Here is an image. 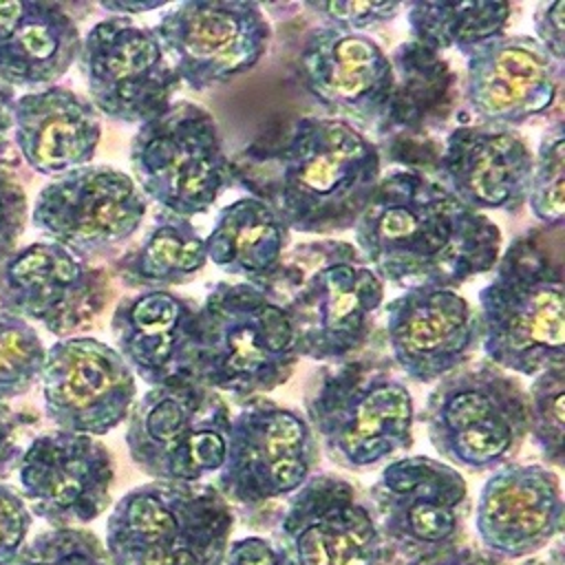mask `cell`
I'll list each match as a JSON object with an SVG mask.
<instances>
[{
	"mask_svg": "<svg viewBox=\"0 0 565 565\" xmlns=\"http://www.w3.org/2000/svg\"><path fill=\"white\" fill-rule=\"evenodd\" d=\"M353 236L377 278L404 291L455 289L492 271L503 247L488 214L463 205L417 168H393L380 177Z\"/></svg>",
	"mask_w": 565,
	"mask_h": 565,
	"instance_id": "1",
	"label": "cell"
},
{
	"mask_svg": "<svg viewBox=\"0 0 565 565\" xmlns=\"http://www.w3.org/2000/svg\"><path fill=\"white\" fill-rule=\"evenodd\" d=\"M382 177L380 146L355 126L307 115L280 141L254 146L234 163V181L267 201L300 234L349 232L366 210Z\"/></svg>",
	"mask_w": 565,
	"mask_h": 565,
	"instance_id": "2",
	"label": "cell"
},
{
	"mask_svg": "<svg viewBox=\"0 0 565 565\" xmlns=\"http://www.w3.org/2000/svg\"><path fill=\"white\" fill-rule=\"evenodd\" d=\"M263 289L289 318L298 358L344 362L369 344L384 282L353 243L335 238L289 247Z\"/></svg>",
	"mask_w": 565,
	"mask_h": 565,
	"instance_id": "3",
	"label": "cell"
},
{
	"mask_svg": "<svg viewBox=\"0 0 565 565\" xmlns=\"http://www.w3.org/2000/svg\"><path fill=\"white\" fill-rule=\"evenodd\" d=\"M282 307L258 285L216 282L196 307L190 375L243 402L287 384L298 364Z\"/></svg>",
	"mask_w": 565,
	"mask_h": 565,
	"instance_id": "4",
	"label": "cell"
},
{
	"mask_svg": "<svg viewBox=\"0 0 565 565\" xmlns=\"http://www.w3.org/2000/svg\"><path fill=\"white\" fill-rule=\"evenodd\" d=\"M305 419L335 466L369 470L413 446L415 402L391 360L358 353L309 377Z\"/></svg>",
	"mask_w": 565,
	"mask_h": 565,
	"instance_id": "5",
	"label": "cell"
},
{
	"mask_svg": "<svg viewBox=\"0 0 565 565\" xmlns=\"http://www.w3.org/2000/svg\"><path fill=\"white\" fill-rule=\"evenodd\" d=\"M234 510L212 483L148 481L128 490L106 521L113 565H221Z\"/></svg>",
	"mask_w": 565,
	"mask_h": 565,
	"instance_id": "6",
	"label": "cell"
},
{
	"mask_svg": "<svg viewBox=\"0 0 565 565\" xmlns=\"http://www.w3.org/2000/svg\"><path fill=\"white\" fill-rule=\"evenodd\" d=\"M479 291L486 360L534 377L565 364V294L558 267L530 241H514Z\"/></svg>",
	"mask_w": 565,
	"mask_h": 565,
	"instance_id": "7",
	"label": "cell"
},
{
	"mask_svg": "<svg viewBox=\"0 0 565 565\" xmlns=\"http://www.w3.org/2000/svg\"><path fill=\"white\" fill-rule=\"evenodd\" d=\"M422 422L448 466L492 472L527 439V388L486 358L468 362L435 382Z\"/></svg>",
	"mask_w": 565,
	"mask_h": 565,
	"instance_id": "8",
	"label": "cell"
},
{
	"mask_svg": "<svg viewBox=\"0 0 565 565\" xmlns=\"http://www.w3.org/2000/svg\"><path fill=\"white\" fill-rule=\"evenodd\" d=\"M126 446L132 463L152 481L201 483L218 472L227 433V399L190 373L150 386L130 408Z\"/></svg>",
	"mask_w": 565,
	"mask_h": 565,
	"instance_id": "9",
	"label": "cell"
},
{
	"mask_svg": "<svg viewBox=\"0 0 565 565\" xmlns=\"http://www.w3.org/2000/svg\"><path fill=\"white\" fill-rule=\"evenodd\" d=\"M132 181L163 212L192 218L234 183L218 124L201 104L177 99L130 139Z\"/></svg>",
	"mask_w": 565,
	"mask_h": 565,
	"instance_id": "10",
	"label": "cell"
},
{
	"mask_svg": "<svg viewBox=\"0 0 565 565\" xmlns=\"http://www.w3.org/2000/svg\"><path fill=\"white\" fill-rule=\"evenodd\" d=\"M318 461L320 446L305 415L265 395L249 397L230 422L214 488L230 505L260 508L291 497Z\"/></svg>",
	"mask_w": 565,
	"mask_h": 565,
	"instance_id": "11",
	"label": "cell"
},
{
	"mask_svg": "<svg viewBox=\"0 0 565 565\" xmlns=\"http://www.w3.org/2000/svg\"><path fill=\"white\" fill-rule=\"evenodd\" d=\"M77 66L93 108L119 124L154 119L181 86L154 29L121 15H108L82 35Z\"/></svg>",
	"mask_w": 565,
	"mask_h": 565,
	"instance_id": "12",
	"label": "cell"
},
{
	"mask_svg": "<svg viewBox=\"0 0 565 565\" xmlns=\"http://www.w3.org/2000/svg\"><path fill=\"white\" fill-rule=\"evenodd\" d=\"M369 499L384 543L408 561L461 543L470 514L463 475L428 455L388 461Z\"/></svg>",
	"mask_w": 565,
	"mask_h": 565,
	"instance_id": "13",
	"label": "cell"
},
{
	"mask_svg": "<svg viewBox=\"0 0 565 565\" xmlns=\"http://www.w3.org/2000/svg\"><path fill=\"white\" fill-rule=\"evenodd\" d=\"M152 29L181 84L199 93L252 71L271 40L265 11L247 0L179 2Z\"/></svg>",
	"mask_w": 565,
	"mask_h": 565,
	"instance_id": "14",
	"label": "cell"
},
{
	"mask_svg": "<svg viewBox=\"0 0 565 565\" xmlns=\"http://www.w3.org/2000/svg\"><path fill=\"white\" fill-rule=\"evenodd\" d=\"M148 201L119 168L82 166L49 181L31 207L46 241L86 258L128 241L143 223Z\"/></svg>",
	"mask_w": 565,
	"mask_h": 565,
	"instance_id": "15",
	"label": "cell"
},
{
	"mask_svg": "<svg viewBox=\"0 0 565 565\" xmlns=\"http://www.w3.org/2000/svg\"><path fill=\"white\" fill-rule=\"evenodd\" d=\"M276 543L294 565H382L388 550L371 505L333 472H313L287 499Z\"/></svg>",
	"mask_w": 565,
	"mask_h": 565,
	"instance_id": "16",
	"label": "cell"
},
{
	"mask_svg": "<svg viewBox=\"0 0 565 565\" xmlns=\"http://www.w3.org/2000/svg\"><path fill=\"white\" fill-rule=\"evenodd\" d=\"M110 298L108 276L71 249L35 241L0 263V311L53 335L86 329Z\"/></svg>",
	"mask_w": 565,
	"mask_h": 565,
	"instance_id": "17",
	"label": "cell"
},
{
	"mask_svg": "<svg viewBox=\"0 0 565 565\" xmlns=\"http://www.w3.org/2000/svg\"><path fill=\"white\" fill-rule=\"evenodd\" d=\"M44 415L57 430L102 437L124 424L137 402V377L115 347L62 338L46 349L40 375Z\"/></svg>",
	"mask_w": 565,
	"mask_h": 565,
	"instance_id": "18",
	"label": "cell"
},
{
	"mask_svg": "<svg viewBox=\"0 0 565 565\" xmlns=\"http://www.w3.org/2000/svg\"><path fill=\"white\" fill-rule=\"evenodd\" d=\"M15 470L31 514L51 527H79L110 505L115 463L97 437L42 433L29 441Z\"/></svg>",
	"mask_w": 565,
	"mask_h": 565,
	"instance_id": "19",
	"label": "cell"
},
{
	"mask_svg": "<svg viewBox=\"0 0 565 565\" xmlns=\"http://www.w3.org/2000/svg\"><path fill=\"white\" fill-rule=\"evenodd\" d=\"M296 75L302 90L329 113L366 135L382 126L393 95V64L364 33L316 26L307 33Z\"/></svg>",
	"mask_w": 565,
	"mask_h": 565,
	"instance_id": "20",
	"label": "cell"
},
{
	"mask_svg": "<svg viewBox=\"0 0 565 565\" xmlns=\"http://www.w3.org/2000/svg\"><path fill=\"white\" fill-rule=\"evenodd\" d=\"M393 366L417 384H435L468 364L481 347L477 309L457 289H408L384 305Z\"/></svg>",
	"mask_w": 565,
	"mask_h": 565,
	"instance_id": "21",
	"label": "cell"
},
{
	"mask_svg": "<svg viewBox=\"0 0 565 565\" xmlns=\"http://www.w3.org/2000/svg\"><path fill=\"white\" fill-rule=\"evenodd\" d=\"M463 57V97L483 126L516 130L545 115L558 95L563 64L527 33L497 35Z\"/></svg>",
	"mask_w": 565,
	"mask_h": 565,
	"instance_id": "22",
	"label": "cell"
},
{
	"mask_svg": "<svg viewBox=\"0 0 565 565\" xmlns=\"http://www.w3.org/2000/svg\"><path fill=\"white\" fill-rule=\"evenodd\" d=\"M565 501L558 475L543 463H505L477 497L475 527L499 561L530 558L563 534Z\"/></svg>",
	"mask_w": 565,
	"mask_h": 565,
	"instance_id": "23",
	"label": "cell"
},
{
	"mask_svg": "<svg viewBox=\"0 0 565 565\" xmlns=\"http://www.w3.org/2000/svg\"><path fill=\"white\" fill-rule=\"evenodd\" d=\"M534 154L514 128L461 124L435 159V179L463 205L516 214L527 203Z\"/></svg>",
	"mask_w": 565,
	"mask_h": 565,
	"instance_id": "24",
	"label": "cell"
},
{
	"mask_svg": "<svg viewBox=\"0 0 565 565\" xmlns=\"http://www.w3.org/2000/svg\"><path fill=\"white\" fill-rule=\"evenodd\" d=\"M196 307L170 291L150 289L117 302L110 331L115 351L148 386L190 371Z\"/></svg>",
	"mask_w": 565,
	"mask_h": 565,
	"instance_id": "25",
	"label": "cell"
},
{
	"mask_svg": "<svg viewBox=\"0 0 565 565\" xmlns=\"http://www.w3.org/2000/svg\"><path fill=\"white\" fill-rule=\"evenodd\" d=\"M11 119L22 159L40 174L60 177L88 166L102 139V119L93 104L57 84L15 97Z\"/></svg>",
	"mask_w": 565,
	"mask_h": 565,
	"instance_id": "26",
	"label": "cell"
},
{
	"mask_svg": "<svg viewBox=\"0 0 565 565\" xmlns=\"http://www.w3.org/2000/svg\"><path fill=\"white\" fill-rule=\"evenodd\" d=\"M82 35L57 2H0V86L46 88L77 62Z\"/></svg>",
	"mask_w": 565,
	"mask_h": 565,
	"instance_id": "27",
	"label": "cell"
},
{
	"mask_svg": "<svg viewBox=\"0 0 565 565\" xmlns=\"http://www.w3.org/2000/svg\"><path fill=\"white\" fill-rule=\"evenodd\" d=\"M291 230L258 196H241L225 205L205 241L207 263L221 271L263 287L289 249Z\"/></svg>",
	"mask_w": 565,
	"mask_h": 565,
	"instance_id": "28",
	"label": "cell"
},
{
	"mask_svg": "<svg viewBox=\"0 0 565 565\" xmlns=\"http://www.w3.org/2000/svg\"><path fill=\"white\" fill-rule=\"evenodd\" d=\"M393 95L377 135L419 132L433 121H444L450 110L448 95L455 75L448 64L417 42L399 44L393 55Z\"/></svg>",
	"mask_w": 565,
	"mask_h": 565,
	"instance_id": "29",
	"label": "cell"
},
{
	"mask_svg": "<svg viewBox=\"0 0 565 565\" xmlns=\"http://www.w3.org/2000/svg\"><path fill=\"white\" fill-rule=\"evenodd\" d=\"M205 265V241L194 223L161 210L141 245L117 263V276L139 291L170 289L199 276Z\"/></svg>",
	"mask_w": 565,
	"mask_h": 565,
	"instance_id": "30",
	"label": "cell"
},
{
	"mask_svg": "<svg viewBox=\"0 0 565 565\" xmlns=\"http://www.w3.org/2000/svg\"><path fill=\"white\" fill-rule=\"evenodd\" d=\"M411 40L441 53H470L479 44L503 35L512 15L510 2L468 0V2H411L404 4Z\"/></svg>",
	"mask_w": 565,
	"mask_h": 565,
	"instance_id": "31",
	"label": "cell"
},
{
	"mask_svg": "<svg viewBox=\"0 0 565 565\" xmlns=\"http://www.w3.org/2000/svg\"><path fill=\"white\" fill-rule=\"evenodd\" d=\"M46 349L33 324L0 311V402L29 393L42 375Z\"/></svg>",
	"mask_w": 565,
	"mask_h": 565,
	"instance_id": "32",
	"label": "cell"
},
{
	"mask_svg": "<svg viewBox=\"0 0 565 565\" xmlns=\"http://www.w3.org/2000/svg\"><path fill=\"white\" fill-rule=\"evenodd\" d=\"M565 364L534 375L527 391V435L547 466H563L565 441Z\"/></svg>",
	"mask_w": 565,
	"mask_h": 565,
	"instance_id": "33",
	"label": "cell"
},
{
	"mask_svg": "<svg viewBox=\"0 0 565 565\" xmlns=\"http://www.w3.org/2000/svg\"><path fill=\"white\" fill-rule=\"evenodd\" d=\"M565 132L554 121L539 141L532 163L527 205L532 216L545 227H556L565 216Z\"/></svg>",
	"mask_w": 565,
	"mask_h": 565,
	"instance_id": "34",
	"label": "cell"
},
{
	"mask_svg": "<svg viewBox=\"0 0 565 565\" xmlns=\"http://www.w3.org/2000/svg\"><path fill=\"white\" fill-rule=\"evenodd\" d=\"M13 565H113L104 541L86 527H51L29 541Z\"/></svg>",
	"mask_w": 565,
	"mask_h": 565,
	"instance_id": "35",
	"label": "cell"
},
{
	"mask_svg": "<svg viewBox=\"0 0 565 565\" xmlns=\"http://www.w3.org/2000/svg\"><path fill=\"white\" fill-rule=\"evenodd\" d=\"M305 9H309L318 18H322L327 26L360 33V31L393 22L404 11V4L402 2H338V0H329V2L318 0L316 2V0H307Z\"/></svg>",
	"mask_w": 565,
	"mask_h": 565,
	"instance_id": "36",
	"label": "cell"
},
{
	"mask_svg": "<svg viewBox=\"0 0 565 565\" xmlns=\"http://www.w3.org/2000/svg\"><path fill=\"white\" fill-rule=\"evenodd\" d=\"M33 525V514L22 494L0 481V565H13L26 545Z\"/></svg>",
	"mask_w": 565,
	"mask_h": 565,
	"instance_id": "37",
	"label": "cell"
},
{
	"mask_svg": "<svg viewBox=\"0 0 565 565\" xmlns=\"http://www.w3.org/2000/svg\"><path fill=\"white\" fill-rule=\"evenodd\" d=\"M26 194L22 185L0 168V263L15 252V243L26 225Z\"/></svg>",
	"mask_w": 565,
	"mask_h": 565,
	"instance_id": "38",
	"label": "cell"
},
{
	"mask_svg": "<svg viewBox=\"0 0 565 565\" xmlns=\"http://www.w3.org/2000/svg\"><path fill=\"white\" fill-rule=\"evenodd\" d=\"M534 40L558 62H565V0L539 2L532 15Z\"/></svg>",
	"mask_w": 565,
	"mask_h": 565,
	"instance_id": "39",
	"label": "cell"
},
{
	"mask_svg": "<svg viewBox=\"0 0 565 565\" xmlns=\"http://www.w3.org/2000/svg\"><path fill=\"white\" fill-rule=\"evenodd\" d=\"M221 565H294L285 550L265 536H245L230 541Z\"/></svg>",
	"mask_w": 565,
	"mask_h": 565,
	"instance_id": "40",
	"label": "cell"
},
{
	"mask_svg": "<svg viewBox=\"0 0 565 565\" xmlns=\"http://www.w3.org/2000/svg\"><path fill=\"white\" fill-rule=\"evenodd\" d=\"M24 424L26 419L22 413H15L7 406V402H0V479L18 468V461L24 452L20 444V430Z\"/></svg>",
	"mask_w": 565,
	"mask_h": 565,
	"instance_id": "41",
	"label": "cell"
},
{
	"mask_svg": "<svg viewBox=\"0 0 565 565\" xmlns=\"http://www.w3.org/2000/svg\"><path fill=\"white\" fill-rule=\"evenodd\" d=\"M406 565H505V563L488 554L486 550L457 543V545L424 554L419 558H413Z\"/></svg>",
	"mask_w": 565,
	"mask_h": 565,
	"instance_id": "42",
	"label": "cell"
},
{
	"mask_svg": "<svg viewBox=\"0 0 565 565\" xmlns=\"http://www.w3.org/2000/svg\"><path fill=\"white\" fill-rule=\"evenodd\" d=\"M99 7L108 13V15H121V18H132L146 11H154L166 7L163 0H152V2H128V0H106L99 2Z\"/></svg>",
	"mask_w": 565,
	"mask_h": 565,
	"instance_id": "43",
	"label": "cell"
},
{
	"mask_svg": "<svg viewBox=\"0 0 565 565\" xmlns=\"http://www.w3.org/2000/svg\"><path fill=\"white\" fill-rule=\"evenodd\" d=\"M13 102H15L13 90L7 88V86H0V154L9 146V132L13 128V119H11Z\"/></svg>",
	"mask_w": 565,
	"mask_h": 565,
	"instance_id": "44",
	"label": "cell"
},
{
	"mask_svg": "<svg viewBox=\"0 0 565 565\" xmlns=\"http://www.w3.org/2000/svg\"><path fill=\"white\" fill-rule=\"evenodd\" d=\"M521 565H565V552L563 545L556 543L547 556H530L527 561H523Z\"/></svg>",
	"mask_w": 565,
	"mask_h": 565,
	"instance_id": "45",
	"label": "cell"
}]
</instances>
